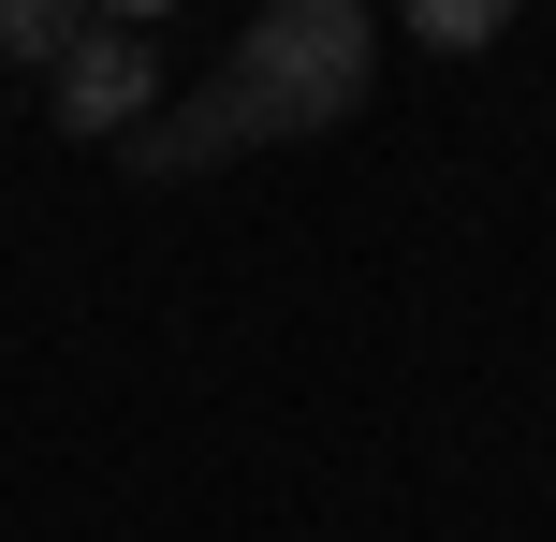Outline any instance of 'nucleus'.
Segmentation results:
<instances>
[{
	"label": "nucleus",
	"instance_id": "39448f33",
	"mask_svg": "<svg viewBox=\"0 0 556 542\" xmlns=\"http://www.w3.org/2000/svg\"><path fill=\"white\" fill-rule=\"evenodd\" d=\"M425 45H440V59H469V45H498V0H425Z\"/></svg>",
	"mask_w": 556,
	"mask_h": 542
},
{
	"label": "nucleus",
	"instance_id": "f257e3e1",
	"mask_svg": "<svg viewBox=\"0 0 556 542\" xmlns=\"http://www.w3.org/2000/svg\"><path fill=\"white\" fill-rule=\"evenodd\" d=\"M366 59H381L366 0H264V15L235 29L220 74L264 103V133H337V117L366 103Z\"/></svg>",
	"mask_w": 556,
	"mask_h": 542
},
{
	"label": "nucleus",
	"instance_id": "7ed1b4c3",
	"mask_svg": "<svg viewBox=\"0 0 556 542\" xmlns=\"http://www.w3.org/2000/svg\"><path fill=\"white\" fill-rule=\"evenodd\" d=\"M220 147H278V133H264V103H250L235 74H205V88H191V117H162V133H132L117 162H132V176H191V162H220Z\"/></svg>",
	"mask_w": 556,
	"mask_h": 542
},
{
	"label": "nucleus",
	"instance_id": "f03ea898",
	"mask_svg": "<svg viewBox=\"0 0 556 542\" xmlns=\"http://www.w3.org/2000/svg\"><path fill=\"white\" fill-rule=\"evenodd\" d=\"M147 88H162V59H147V29H88V45L59 59V133H117V147H132Z\"/></svg>",
	"mask_w": 556,
	"mask_h": 542
},
{
	"label": "nucleus",
	"instance_id": "20e7f679",
	"mask_svg": "<svg viewBox=\"0 0 556 542\" xmlns=\"http://www.w3.org/2000/svg\"><path fill=\"white\" fill-rule=\"evenodd\" d=\"M88 29H103L88 0H0V59H45V74H59V59L88 45Z\"/></svg>",
	"mask_w": 556,
	"mask_h": 542
}]
</instances>
